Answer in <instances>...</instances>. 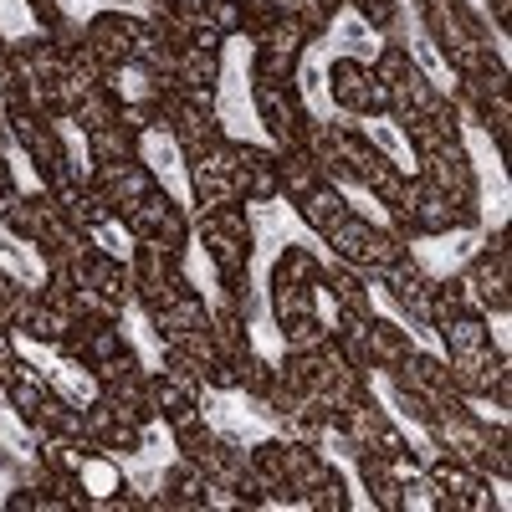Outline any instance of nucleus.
<instances>
[{
    "label": "nucleus",
    "mask_w": 512,
    "mask_h": 512,
    "mask_svg": "<svg viewBox=\"0 0 512 512\" xmlns=\"http://www.w3.org/2000/svg\"><path fill=\"white\" fill-rule=\"evenodd\" d=\"M328 246H333V256L338 262H349V267H359L364 277H384L400 256L410 251L395 231H384V226H369L364 216H344L328 236H323Z\"/></svg>",
    "instance_id": "obj_1"
},
{
    "label": "nucleus",
    "mask_w": 512,
    "mask_h": 512,
    "mask_svg": "<svg viewBox=\"0 0 512 512\" xmlns=\"http://www.w3.org/2000/svg\"><path fill=\"white\" fill-rule=\"evenodd\" d=\"M200 241H205L221 277H246V267H251V216H246L241 200L200 210Z\"/></svg>",
    "instance_id": "obj_2"
},
{
    "label": "nucleus",
    "mask_w": 512,
    "mask_h": 512,
    "mask_svg": "<svg viewBox=\"0 0 512 512\" xmlns=\"http://www.w3.org/2000/svg\"><path fill=\"white\" fill-rule=\"evenodd\" d=\"M251 41H256V52H251V82H292L297 77V62H303L313 36L297 26V21H287V16H272Z\"/></svg>",
    "instance_id": "obj_3"
},
{
    "label": "nucleus",
    "mask_w": 512,
    "mask_h": 512,
    "mask_svg": "<svg viewBox=\"0 0 512 512\" xmlns=\"http://www.w3.org/2000/svg\"><path fill=\"white\" fill-rule=\"evenodd\" d=\"M251 103H256V118L267 123V134L277 144V154L287 149H303V128H308V103L292 82H251Z\"/></svg>",
    "instance_id": "obj_4"
},
{
    "label": "nucleus",
    "mask_w": 512,
    "mask_h": 512,
    "mask_svg": "<svg viewBox=\"0 0 512 512\" xmlns=\"http://www.w3.org/2000/svg\"><path fill=\"white\" fill-rule=\"evenodd\" d=\"M328 93L354 118H384L390 113V88H384V82L374 77V67L359 62V57H338L328 67Z\"/></svg>",
    "instance_id": "obj_5"
},
{
    "label": "nucleus",
    "mask_w": 512,
    "mask_h": 512,
    "mask_svg": "<svg viewBox=\"0 0 512 512\" xmlns=\"http://www.w3.org/2000/svg\"><path fill=\"white\" fill-rule=\"evenodd\" d=\"M123 231L134 236V241H154V246H164V251H175V256H185V246H190V221H185V210L169 200L164 190H154L144 205H134L123 216Z\"/></svg>",
    "instance_id": "obj_6"
},
{
    "label": "nucleus",
    "mask_w": 512,
    "mask_h": 512,
    "mask_svg": "<svg viewBox=\"0 0 512 512\" xmlns=\"http://www.w3.org/2000/svg\"><path fill=\"white\" fill-rule=\"evenodd\" d=\"M98 195H103V205H108V216L113 221H123L134 205H144L154 190H159V180H154V169L144 164V159H118V164H98L93 169V180H88Z\"/></svg>",
    "instance_id": "obj_7"
},
{
    "label": "nucleus",
    "mask_w": 512,
    "mask_h": 512,
    "mask_svg": "<svg viewBox=\"0 0 512 512\" xmlns=\"http://www.w3.org/2000/svg\"><path fill=\"white\" fill-rule=\"evenodd\" d=\"M139 36H144V21L123 16V11H98L88 26H82V52H88V57H93L103 72H108V67L134 62V52H139Z\"/></svg>",
    "instance_id": "obj_8"
},
{
    "label": "nucleus",
    "mask_w": 512,
    "mask_h": 512,
    "mask_svg": "<svg viewBox=\"0 0 512 512\" xmlns=\"http://www.w3.org/2000/svg\"><path fill=\"white\" fill-rule=\"evenodd\" d=\"M57 354H62L67 364H82V369H103V364H113V359H123V354H134V344L123 338V328H118V323H103V318H77V323H72V333L57 344Z\"/></svg>",
    "instance_id": "obj_9"
},
{
    "label": "nucleus",
    "mask_w": 512,
    "mask_h": 512,
    "mask_svg": "<svg viewBox=\"0 0 512 512\" xmlns=\"http://www.w3.org/2000/svg\"><path fill=\"white\" fill-rule=\"evenodd\" d=\"M82 441L98 446L103 456H134V451H144V425L123 420V415L98 395V400L82 405Z\"/></svg>",
    "instance_id": "obj_10"
},
{
    "label": "nucleus",
    "mask_w": 512,
    "mask_h": 512,
    "mask_svg": "<svg viewBox=\"0 0 512 512\" xmlns=\"http://www.w3.org/2000/svg\"><path fill=\"white\" fill-rule=\"evenodd\" d=\"M461 277H466V287H472L482 313H507L512 308V292H507L512 287V251L507 246H482Z\"/></svg>",
    "instance_id": "obj_11"
},
{
    "label": "nucleus",
    "mask_w": 512,
    "mask_h": 512,
    "mask_svg": "<svg viewBox=\"0 0 512 512\" xmlns=\"http://www.w3.org/2000/svg\"><path fill=\"white\" fill-rule=\"evenodd\" d=\"M415 175H420L425 185H436L441 195H451L461 210H477V200H482L477 169H472V159H466L461 144H456V149H441V154H431V159H420Z\"/></svg>",
    "instance_id": "obj_12"
},
{
    "label": "nucleus",
    "mask_w": 512,
    "mask_h": 512,
    "mask_svg": "<svg viewBox=\"0 0 512 512\" xmlns=\"http://www.w3.org/2000/svg\"><path fill=\"white\" fill-rule=\"evenodd\" d=\"M231 185L241 195V205H267L282 195L277 185V149H262V144H241L236 139V169H231Z\"/></svg>",
    "instance_id": "obj_13"
},
{
    "label": "nucleus",
    "mask_w": 512,
    "mask_h": 512,
    "mask_svg": "<svg viewBox=\"0 0 512 512\" xmlns=\"http://www.w3.org/2000/svg\"><path fill=\"white\" fill-rule=\"evenodd\" d=\"M210 487L205 472L195 461H175V466H164V477H159V497H149V512H200L210 507Z\"/></svg>",
    "instance_id": "obj_14"
},
{
    "label": "nucleus",
    "mask_w": 512,
    "mask_h": 512,
    "mask_svg": "<svg viewBox=\"0 0 512 512\" xmlns=\"http://www.w3.org/2000/svg\"><path fill=\"white\" fill-rule=\"evenodd\" d=\"M446 374H451V390H456L461 400H482L492 384H497L502 374H512V369H507V354H502L497 344H482V349H472V354H451Z\"/></svg>",
    "instance_id": "obj_15"
},
{
    "label": "nucleus",
    "mask_w": 512,
    "mask_h": 512,
    "mask_svg": "<svg viewBox=\"0 0 512 512\" xmlns=\"http://www.w3.org/2000/svg\"><path fill=\"white\" fill-rule=\"evenodd\" d=\"M384 287H390L395 308H405L415 323H425V328H431V292H436V277L425 272V267L415 262V256H410V251L400 256V262H395L390 272H384Z\"/></svg>",
    "instance_id": "obj_16"
},
{
    "label": "nucleus",
    "mask_w": 512,
    "mask_h": 512,
    "mask_svg": "<svg viewBox=\"0 0 512 512\" xmlns=\"http://www.w3.org/2000/svg\"><path fill=\"white\" fill-rule=\"evenodd\" d=\"M149 405H154V420H164L169 431L205 415L200 410V384H185V379H175L169 369L164 374H149Z\"/></svg>",
    "instance_id": "obj_17"
},
{
    "label": "nucleus",
    "mask_w": 512,
    "mask_h": 512,
    "mask_svg": "<svg viewBox=\"0 0 512 512\" xmlns=\"http://www.w3.org/2000/svg\"><path fill=\"white\" fill-rule=\"evenodd\" d=\"M410 328L395 323V318H364V354H369V369L379 374H395L405 359H410Z\"/></svg>",
    "instance_id": "obj_18"
},
{
    "label": "nucleus",
    "mask_w": 512,
    "mask_h": 512,
    "mask_svg": "<svg viewBox=\"0 0 512 512\" xmlns=\"http://www.w3.org/2000/svg\"><path fill=\"white\" fill-rule=\"evenodd\" d=\"M82 144H88V159H93V164L139 159V154H144V128L128 123V118H113V123L93 128V134H82Z\"/></svg>",
    "instance_id": "obj_19"
},
{
    "label": "nucleus",
    "mask_w": 512,
    "mask_h": 512,
    "mask_svg": "<svg viewBox=\"0 0 512 512\" xmlns=\"http://www.w3.org/2000/svg\"><path fill=\"white\" fill-rule=\"evenodd\" d=\"M323 287H328V297L338 308H344L349 318H374V297H369V277L359 272V267H349V262H338L333 256V267H323Z\"/></svg>",
    "instance_id": "obj_20"
},
{
    "label": "nucleus",
    "mask_w": 512,
    "mask_h": 512,
    "mask_svg": "<svg viewBox=\"0 0 512 512\" xmlns=\"http://www.w3.org/2000/svg\"><path fill=\"white\" fill-rule=\"evenodd\" d=\"M390 379H395V384H410V390H420L436 410L456 395V390H451V374H446V359H436V354H415V349H410V359H405Z\"/></svg>",
    "instance_id": "obj_21"
},
{
    "label": "nucleus",
    "mask_w": 512,
    "mask_h": 512,
    "mask_svg": "<svg viewBox=\"0 0 512 512\" xmlns=\"http://www.w3.org/2000/svg\"><path fill=\"white\" fill-rule=\"evenodd\" d=\"M149 323H154V333H159V344L164 338H175V333H190V328H210V303L190 287V292H180V297H169L164 308H154L149 313Z\"/></svg>",
    "instance_id": "obj_22"
},
{
    "label": "nucleus",
    "mask_w": 512,
    "mask_h": 512,
    "mask_svg": "<svg viewBox=\"0 0 512 512\" xmlns=\"http://www.w3.org/2000/svg\"><path fill=\"white\" fill-rule=\"evenodd\" d=\"M297 216H303V226L308 231H318V236H328L338 221H344V216H354V205L344 200V190H338L333 180H323L313 195H303V200H297Z\"/></svg>",
    "instance_id": "obj_23"
},
{
    "label": "nucleus",
    "mask_w": 512,
    "mask_h": 512,
    "mask_svg": "<svg viewBox=\"0 0 512 512\" xmlns=\"http://www.w3.org/2000/svg\"><path fill=\"white\" fill-rule=\"evenodd\" d=\"M328 175L318 169V159L308 154V149H287V154H277V185H282V195L297 205L303 195H313L318 185H323Z\"/></svg>",
    "instance_id": "obj_24"
},
{
    "label": "nucleus",
    "mask_w": 512,
    "mask_h": 512,
    "mask_svg": "<svg viewBox=\"0 0 512 512\" xmlns=\"http://www.w3.org/2000/svg\"><path fill=\"white\" fill-rule=\"evenodd\" d=\"M436 333L446 338V349H451V354H472V349L492 344L487 313H477V308H466V313H451V318H441V323H436Z\"/></svg>",
    "instance_id": "obj_25"
},
{
    "label": "nucleus",
    "mask_w": 512,
    "mask_h": 512,
    "mask_svg": "<svg viewBox=\"0 0 512 512\" xmlns=\"http://www.w3.org/2000/svg\"><path fill=\"white\" fill-rule=\"evenodd\" d=\"M354 456H359V482L369 487V502L384 507V512H400V477H395V466L384 456H369V451H354Z\"/></svg>",
    "instance_id": "obj_26"
},
{
    "label": "nucleus",
    "mask_w": 512,
    "mask_h": 512,
    "mask_svg": "<svg viewBox=\"0 0 512 512\" xmlns=\"http://www.w3.org/2000/svg\"><path fill=\"white\" fill-rule=\"evenodd\" d=\"M47 221H52V200H47V190H36V195H26L21 190V200H16V210L0 226H6L16 241H41V231H47Z\"/></svg>",
    "instance_id": "obj_27"
},
{
    "label": "nucleus",
    "mask_w": 512,
    "mask_h": 512,
    "mask_svg": "<svg viewBox=\"0 0 512 512\" xmlns=\"http://www.w3.org/2000/svg\"><path fill=\"white\" fill-rule=\"evenodd\" d=\"M272 313H277V328L282 323H297V318H313L318 313V287L272 277Z\"/></svg>",
    "instance_id": "obj_28"
},
{
    "label": "nucleus",
    "mask_w": 512,
    "mask_h": 512,
    "mask_svg": "<svg viewBox=\"0 0 512 512\" xmlns=\"http://www.w3.org/2000/svg\"><path fill=\"white\" fill-rule=\"evenodd\" d=\"M272 277L323 287V256H318L313 246H297V241H287V246H282V256H277V267H272Z\"/></svg>",
    "instance_id": "obj_29"
},
{
    "label": "nucleus",
    "mask_w": 512,
    "mask_h": 512,
    "mask_svg": "<svg viewBox=\"0 0 512 512\" xmlns=\"http://www.w3.org/2000/svg\"><path fill=\"white\" fill-rule=\"evenodd\" d=\"M190 195H195L200 210H216V205L241 200L236 185H231V175H216V169H205V164H190Z\"/></svg>",
    "instance_id": "obj_30"
},
{
    "label": "nucleus",
    "mask_w": 512,
    "mask_h": 512,
    "mask_svg": "<svg viewBox=\"0 0 512 512\" xmlns=\"http://www.w3.org/2000/svg\"><path fill=\"white\" fill-rule=\"evenodd\" d=\"M246 456H251V472L262 477L267 492L277 497L282 492V477H287V441H256Z\"/></svg>",
    "instance_id": "obj_31"
},
{
    "label": "nucleus",
    "mask_w": 512,
    "mask_h": 512,
    "mask_svg": "<svg viewBox=\"0 0 512 512\" xmlns=\"http://www.w3.org/2000/svg\"><path fill=\"white\" fill-rule=\"evenodd\" d=\"M113 118H123V103H118L108 88H93L88 98L77 103V113H72V123L82 128V134H93V128H103V123H113Z\"/></svg>",
    "instance_id": "obj_32"
},
{
    "label": "nucleus",
    "mask_w": 512,
    "mask_h": 512,
    "mask_svg": "<svg viewBox=\"0 0 512 512\" xmlns=\"http://www.w3.org/2000/svg\"><path fill=\"white\" fill-rule=\"evenodd\" d=\"M200 11H205V26L226 41V36H241L251 0H200Z\"/></svg>",
    "instance_id": "obj_33"
},
{
    "label": "nucleus",
    "mask_w": 512,
    "mask_h": 512,
    "mask_svg": "<svg viewBox=\"0 0 512 512\" xmlns=\"http://www.w3.org/2000/svg\"><path fill=\"white\" fill-rule=\"evenodd\" d=\"M272 379H277V364H272V359H262V354L251 349V354L241 359V384H236V390H246L256 405H262V400H267V390H272Z\"/></svg>",
    "instance_id": "obj_34"
},
{
    "label": "nucleus",
    "mask_w": 512,
    "mask_h": 512,
    "mask_svg": "<svg viewBox=\"0 0 512 512\" xmlns=\"http://www.w3.org/2000/svg\"><path fill=\"white\" fill-rule=\"evenodd\" d=\"M354 451H369V456H384V461H390V456L410 451V441H405V431H400V425H395L390 415H384V420L374 425V431H369V436H364Z\"/></svg>",
    "instance_id": "obj_35"
},
{
    "label": "nucleus",
    "mask_w": 512,
    "mask_h": 512,
    "mask_svg": "<svg viewBox=\"0 0 512 512\" xmlns=\"http://www.w3.org/2000/svg\"><path fill=\"white\" fill-rule=\"evenodd\" d=\"M441 512V492H436V482L425 477V472H415V477H405L400 482V512Z\"/></svg>",
    "instance_id": "obj_36"
},
{
    "label": "nucleus",
    "mask_w": 512,
    "mask_h": 512,
    "mask_svg": "<svg viewBox=\"0 0 512 512\" xmlns=\"http://www.w3.org/2000/svg\"><path fill=\"white\" fill-rule=\"evenodd\" d=\"M477 123L492 134V144H497V154L507 149V128H512V93H497L482 113H477Z\"/></svg>",
    "instance_id": "obj_37"
},
{
    "label": "nucleus",
    "mask_w": 512,
    "mask_h": 512,
    "mask_svg": "<svg viewBox=\"0 0 512 512\" xmlns=\"http://www.w3.org/2000/svg\"><path fill=\"white\" fill-rule=\"evenodd\" d=\"M297 507H313V512H344V507H349V487H344V477L333 472L328 482H318Z\"/></svg>",
    "instance_id": "obj_38"
},
{
    "label": "nucleus",
    "mask_w": 512,
    "mask_h": 512,
    "mask_svg": "<svg viewBox=\"0 0 512 512\" xmlns=\"http://www.w3.org/2000/svg\"><path fill=\"white\" fill-rule=\"evenodd\" d=\"M369 67H374V77L384 82V88H390V82H395V77H405V72H410L415 62H410V52L400 47V41H390V47H384V52H379V57H374Z\"/></svg>",
    "instance_id": "obj_39"
},
{
    "label": "nucleus",
    "mask_w": 512,
    "mask_h": 512,
    "mask_svg": "<svg viewBox=\"0 0 512 512\" xmlns=\"http://www.w3.org/2000/svg\"><path fill=\"white\" fill-rule=\"evenodd\" d=\"M395 405H400V410H405V415H410L415 425H425V420H431V415H436V405H431V400H425L420 390H410V384H395Z\"/></svg>",
    "instance_id": "obj_40"
},
{
    "label": "nucleus",
    "mask_w": 512,
    "mask_h": 512,
    "mask_svg": "<svg viewBox=\"0 0 512 512\" xmlns=\"http://www.w3.org/2000/svg\"><path fill=\"white\" fill-rule=\"evenodd\" d=\"M349 6H354L369 26H379V31L395 26V0H349Z\"/></svg>",
    "instance_id": "obj_41"
},
{
    "label": "nucleus",
    "mask_w": 512,
    "mask_h": 512,
    "mask_svg": "<svg viewBox=\"0 0 512 512\" xmlns=\"http://www.w3.org/2000/svg\"><path fill=\"white\" fill-rule=\"evenodd\" d=\"M16 297H21V282L11 272H0V328H11V313H16Z\"/></svg>",
    "instance_id": "obj_42"
},
{
    "label": "nucleus",
    "mask_w": 512,
    "mask_h": 512,
    "mask_svg": "<svg viewBox=\"0 0 512 512\" xmlns=\"http://www.w3.org/2000/svg\"><path fill=\"white\" fill-rule=\"evenodd\" d=\"M26 11L36 16V26H41V31H52V26L67 16V11H62V0H26Z\"/></svg>",
    "instance_id": "obj_43"
},
{
    "label": "nucleus",
    "mask_w": 512,
    "mask_h": 512,
    "mask_svg": "<svg viewBox=\"0 0 512 512\" xmlns=\"http://www.w3.org/2000/svg\"><path fill=\"white\" fill-rule=\"evenodd\" d=\"M507 11H512V0H492V16H497V26H507Z\"/></svg>",
    "instance_id": "obj_44"
},
{
    "label": "nucleus",
    "mask_w": 512,
    "mask_h": 512,
    "mask_svg": "<svg viewBox=\"0 0 512 512\" xmlns=\"http://www.w3.org/2000/svg\"><path fill=\"white\" fill-rule=\"evenodd\" d=\"M318 6H323L328 16H338V6H344V0H318Z\"/></svg>",
    "instance_id": "obj_45"
}]
</instances>
